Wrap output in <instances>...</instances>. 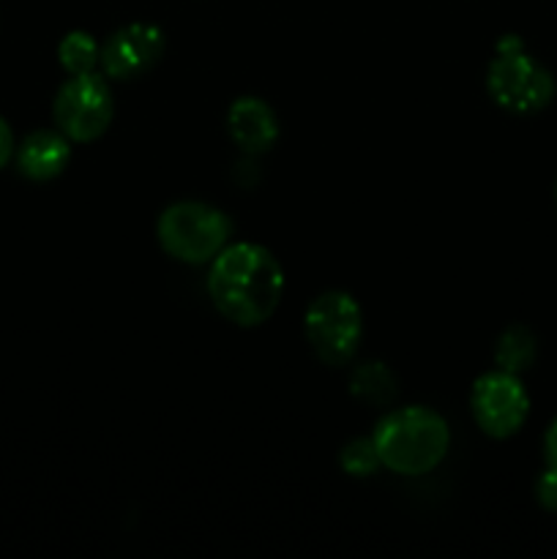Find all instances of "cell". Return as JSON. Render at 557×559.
<instances>
[{"mask_svg": "<svg viewBox=\"0 0 557 559\" xmlns=\"http://www.w3.org/2000/svg\"><path fill=\"white\" fill-rule=\"evenodd\" d=\"M284 273L276 257L257 243L224 246L208 273L213 304L235 325L254 328L276 311Z\"/></svg>", "mask_w": 557, "mask_h": 559, "instance_id": "obj_1", "label": "cell"}, {"mask_svg": "<svg viewBox=\"0 0 557 559\" xmlns=\"http://www.w3.org/2000/svg\"><path fill=\"white\" fill-rule=\"evenodd\" d=\"M377 453L382 467L399 475L431 473L448 453V426L426 407L393 409L377 424Z\"/></svg>", "mask_w": 557, "mask_h": 559, "instance_id": "obj_2", "label": "cell"}, {"mask_svg": "<svg viewBox=\"0 0 557 559\" xmlns=\"http://www.w3.org/2000/svg\"><path fill=\"white\" fill-rule=\"evenodd\" d=\"M489 96L502 109L517 115H533L555 98V80L549 71L524 52L519 36H506L497 44V58L486 74Z\"/></svg>", "mask_w": 557, "mask_h": 559, "instance_id": "obj_3", "label": "cell"}, {"mask_svg": "<svg viewBox=\"0 0 557 559\" xmlns=\"http://www.w3.org/2000/svg\"><path fill=\"white\" fill-rule=\"evenodd\" d=\"M233 222L205 202H175L158 218V240L169 257L189 265L213 260L227 246Z\"/></svg>", "mask_w": 557, "mask_h": 559, "instance_id": "obj_4", "label": "cell"}, {"mask_svg": "<svg viewBox=\"0 0 557 559\" xmlns=\"http://www.w3.org/2000/svg\"><path fill=\"white\" fill-rule=\"evenodd\" d=\"M304 328L317 358L328 366H342L358 353L364 320L347 293H325L309 306Z\"/></svg>", "mask_w": 557, "mask_h": 559, "instance_id": "obj_5", "label": "cell"}, {"mask_svg": "<svg viewBox=\"0 0 557 559\" xmlns=\"http://www.w3.org/2000/svg\"><path fill=\"white\" fill-rule=\"evenodd\" d=\"M52 118L69 140H98L112 123V93L104 76L93 71L71 76L55 96Z\"/></svg>", "mask_w": 557, "mask_h": 559, "instance_id": "obj_6", "label": "cell"}, {"mask_svg": "<svg viewBox=\"0 0 557 559\" xmlns=\"http://www.w3.org/2000/svg\"><path fill=\"white\" fill-rule=\"evenodd\" d=\"M473 415L489 437L506 440L517 435L530 415V396L517 374L511 371H489L473 385Z\"/></svg>", "mask_w": 557, "mask_h": 559, "instance_id": "obj_7", "label": "cell"}, {"mask_svg": "<svg viewBox=\"0 0 557 559\" xmlns=\"http://www.w3.org/2000/svg\"><path fill=\"white\" fill-rule=\"evenodd\" d=\"M164 52V33L156 25L131 22L109 36L102 49L104 74L109 80H134L156 66Z\"/></svg>", "mask_w": 557, "mask_h": 559, "instance_id": "obj_8", "label": "cell"}, {"mask_svg": "<svg viewBox=\"0 0 557 559\" xmlns=\"http://www.w3.org/2000/svg\"><path fill=\"white\" fill-rule=\"evenodd\" d=\"M229 136L246 153H265L278 136V120L262 98L244 96L229 107L227 115Z\"/></svg>", "mask_w": 557, "mask_h": 559, "instance_id": "obj_9", "label": "cell"}, {"mask_svg": "<svg viewBox=\"0 0 557 559\" xmlns=\"http://www.w3.org/2000/svg\"><path fill=\"white\" fill-rule=\"evenodd\" d=\"M71 158L69 136L63 131H33L16 151V167L31 180H52L66 169Z\"/></svg>", "mask_w": 557, "mask_h": 559, "instance_id": "obj_10", "label": "cell"}, {"mask_svg": "<svg viewBox=\"0 0 557 559\" xmlns=\"http://www.w3.org/2000/svg\"><path fill=\"white\" fill-rule=\"evenodd\" d=\"M349 388H353L355 399H360L366 404H375V407H386V404H391L396 399V377L380 360L360 364L355 369L353 380H349Z\"/></svg>", "mask_w": 557, "mask_h": 559, "instance_id": "obj_11", "label": "cell"}, {"mask_svg": "<svg viewBox=\"0 0 557 559\" xmlns=\"http://www.w3.org/2000/svg\"><path fill=\"white\" fill-rule=\"evenodd\" d=\"M535 336L522 325H513L508 328L506 333L500 336L495 349V360H497V369L502 371H511V374H519V371L530 369L535 360Z\"/></svg>", "mask_w": 557, "mask_h": 559, "instance_id": "obj_12", "label": "cell"}, {"mask_svg": "<svg viewBox=\"0 0 557 559\" xmlns=\"http://www.w3.org/2000/svg\"><path fill=\"white\" fill-rule=\"evenodd\" d=\"M58 58L60 66H63L71 76L91 74V71L96 69L98 60H102V49H98L96 38H93L91 33L74 31L60 41Z\"/></svg>", "mask_w": 557, "mask_h": 559, "instance_id": "obj_13", "label": "cell"}, {"mask_svg": "<svg viewBox=\"0 0 557 559\" xmlns=\"http://www.w3.org/2000/svg\"><path fill=\"white\" fill-rule=\"evenodd\" d=\"M339 462H342L344 473L355 475V478H364V475H371L377 467H382L380 453H377L375 440H371V437L369 440H366V437H358V440L347 442V445L342 448Z\"/></svg>", "mask_w": 557, "mask_h": 559, "instance_id": "obj_14", "label": "cell"}, {"mask_svg": "<svg viewBox=\"0 0 557 559\" xmlns=\"http://www.w3.org/2000/svg\"><path fill=\"white\" fill-rule=\"evenodd\" d=\"M535 497L546 511H557V469L546 467L535 484Z\"/></svg>", "mask_w": 557, "mask_h": 559, "instance_id": "obj_15", "label": "cell"}, {"mask_svg": "<svg viewBox=\"0 0 557 559\" xmlns=\"http://www.w3.org/2000/svg\"><path fill=\"white\" fill-rule=\"evenodd\" d=\"M11 156H14V134H11L9 123L0 118V169L9 164Z\"/></svg>", "mask_w": 557, "mask_h": 559, "instance_id": "obj_16", "label": "cell"}, {"mask_svg": "<svg viewBox=\"0 0 557 559\" xmlns=\"http://www.w3.org/2000/svg\"><path fill=\"white\" fill-rule=\"evenodd\" d=\"M544 459H546V467L557 469V418L552 420V426H549V429H546Z\"/></svg>", "mask_w": 557, "mask_h": 559, "instance_id": "obj_17", "label": "cell"}, {"mask_svg": "<svg viewBox=\"0 0 557 559\" xmlns=\"http://www.w3.org/2000/svg\"><path fill=\"white\" fill-rule=\"evenodd\" d=\"M555 194H557V191H555Z\"/></svg>", "mask_w": 557, "mask_h": 559, "instance_id": "obj_18", "label": "cell"}]
</instances>
